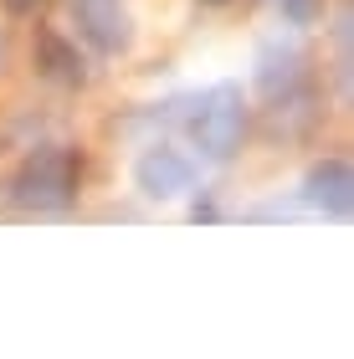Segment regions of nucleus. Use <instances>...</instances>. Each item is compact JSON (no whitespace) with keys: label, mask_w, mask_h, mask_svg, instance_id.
I'll return each mask as SVG.
<instances>
[{"label":"nucleus","mask_w":354,"mask_h":359,"mask_svg":"<svg viewBox=\"0 0 354 359\" xmlns=\"http://www.w3.org/2000/svg\"><path fill=\"white\" fill-rule=\"evenodd\" d=\"M134 180H139V190L149 195V201L170 205V201H180V195L196 190V165H190L180 149L154 144V149H144V159L134 165Z\"/></svg>","instance_id":"obj_4"},{"label":"nucleus","mask_w":354,"mask_h":359,"mask_svg":"<svg viewBox=\"0 0 354 359\" xmlns=\"http://www.w3.org/2000/svg\"><path fill=\"white\" fill-rule=\"evenodd\" d=\"M216 6H221V0H216Z\"/></svg>","instance_id":"obj_10"},{"label":"nucleus","mask_w":354,"mask_h":359,"mask_svg":"<svg viewBox=\"0 0 354 359\" xmlns=\"http://www.w3.org/2000/svg\"><path fill=\"white\" fill-rule=\"evenodd\" d=\"M36 0H6V11H31Z\"/></svg>","instance_id":"obj_9"},{"label":"nucleus","mask_w":354,"mask_h":359,"mask_svg":"<svg viewBox=\"0 0 354 359\" xmlns=\"http://www.w3.org/2000/svg\"><path fill=\"white\" fill-rule=\"evenodd\" d=\"M72 21L103 57H118L134 46V15L123 0H72Z\"/></svg>","instance_id":"obj_3"},{"label":"nucleus","mask_w":354,"mask_h":359,"mask_svg":"<svg viewBox=\"0 0 354 359\" xmlns=\"http://www.w3.org/2000/svg\"><path fill=\"white\" fill-rule=\"evenodd\" d=\"M282 15H287V26H313L324 15V0H282Z\"/></svg>","instance_id":"obj_8"},{"label":"nucleus","mask_w":354,"mask_h":359,"mask_svg":"<svg viewBox=\"0 0 354 359\" xmlns=\"http://www.w3.org/2000/svg\"><path fill=\"white\" fill-rule=\"evenodd\" d=\"M241 134H247V103L231 83H221L200 97V113L190 118V139L205 159H231L241 149Z\"/></svg>","instance_id":"obj_2"},{"label":"nucleus","mask_w":354,"mask_h":359,"mask_svg":"<svg viewBox=\"0 0 354 359\" xmlns=\"http://www.w3.org/2000/svg\"><path fill=\"white\" fill-rule=\"evenodd\" d=\"M303 195H308V205L324 210L329 221H349V210H354V170L344 159H324V165L308 170Z\"/></svg>","instance_id":"obj_5"},{"label":"nucleus","mask_w":354,"mask_h":359,"mask_svg":"<svg viewBox=\"0 0 354 359\" xmlns=\"http://www.w3.org/2000/svg\"><path fill=\"white\" fill-rule=\"evenodd\" d=\"M77 185H83V154L77 149H36L15 175V201L36 205V210H62L77 201Z\"/></svg>","instance_id":"obj_1"},{"label":"nucleus","mask_w":354,"mask_h":359,"mask_svg":"<svg viewBox=\"0 0 354 359\" xmlns=\"http://www.w3.org/2000/svg\"><path fill=\"white\" fill-rule=\"evenodd\" d=\"M257 77H262L267 97H282L287 88L298 83V52H278V46H272V52L262 57V72H257Z\"/></svg>","instance_id":"obj_7"},{"label":"nucleus","mask_w":354,"mask_h":359,"mask_svg":"<svg viewBox=\"0 0 354 359\" xmlns=\"http://www.w3.org/2000/svg\"><path fill=\"white\" fill-rule=\"evenodd\" d=\"M36 62L46 77H62V83H83V57L72 52L67 41L57 36V31H41L36 36Z\"/></svg>","instance_id":"obj_6"}]
</instances>
